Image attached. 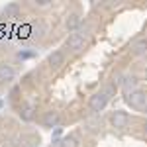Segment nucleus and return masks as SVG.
Wrapping results in <instances>:
<instances>
[{
    "instance_id": "obj_16",
    "label": "nucleus",
    "mask_w": 147,
    "mask_h": 147,
    "mask_svg": "<svg viewBox=\"0 0 147 147\" xmlns=\"http://www.w3.org/2000/svg\"><path fill=\"white\" fill-rule=\"evenodd\" d=\"M143 112H145V114H147V104H145V108H143Z\"/></svg>"
},
{
    "instance_id": "obj_2",
    "label": "nucleus",
    "mask_w": 147,
    "mask_h": 147,
    "mask_svg": "<svg viewBox=\"0 0 147 147\" xmlns=\"http://www.w3.org/2000/svg\"><path fill=\"white\" fill-rule=\"evenodd\" d=\"M108 100H110V98H108V96H106V94H104V92H96V94H94V96H92L90 100H88V110H90V114H98V112H102V110H104V106H106V104H108Z\"/></svg>"
},
{
    "instance_id": "obj_17",
    "label": "nucleus",
    "mask_w": 147,
    "mask_h": 147,
    "mask_svg": "<svg viewBox=\"0 0 147 147\" xmlns=\"http://www.w3.org/2000/svg\"><path fill=\"white\" fill-rule=\"evenodd\" d=\"M145 134H147V124H145Z\"/></svg>"
},
{
    "instance_id": "obj_5",
    "label": "nucleus",
    "mask_w": 147,
    "mask_h": 147,
    "mask_svg": "<svg viewBox=\"0 0 147 147\" xmlns=\"http://www.w3.org/2000/svg\"><path fill=\"white\" fill-rule=\"evenodd\" d=\"M65 59H67L65 51H63V49H55V51L49 55V65H51V69H61L65 65Z\"/></svg>"
},
{
    "instance_id": "obj_10",
    "label": "nucleus",
    "mask_w": 147,
    "mask_h": 147,
    "mask_svg": "<svg viewBox=\"0 0 147 147\" xmlns=\"http://www.w3.org/2000/svg\"><path fill=\"white\" fill-rule=\"evenodd\" d=\"M67 28L69 30H73V32H77V30H79L80 28V16L79 14H71V16H69L67 18Z\"/></svg>"
},
{
    "instance_id": "obj_13",
    "label": "nucleus",
    "mask_w": 147,
    "mask_h": 147,
    "mask_svg": "<svg viewBox=\"0 0 147 147\" xmlns=\"http://www.w3.org/2000/svg\"><path fill=\"white\" fill-rule=\"evenodd\" d=\"M4 14H6V18H14V16L18 14V6H16V4H10V6L4 10Z\"/></svg>"
},
{
    "instance_id": "obj_11",
    "label": "nucleus",
    "mask_w": 147,
    "mask_h": 147,
    "mask_svg": "<svg viewBox=\"0 0 147 147\" xmlns=\"http://www.w3.org/2000/svg\"><path fill=\"white\" fill-rule=\"evenodd\" d=\"M59 147H79V141L73 136H69V137H63V139L59 141Z\"/></svg>"
},
{
    "instance_id": "obj_4",
    "label": "nucleus",
    "mask_w": 147,
    "mask_h": 147,
    "mask_svg": "<svg viewBox=\"0 0 147 147\" xmlns=\"http://www.w3.org/2000/svg\"><path fill=\"white\" fill-rule=\"evenodd\" d=\"M110 124H112L114 127H118V129H124L125 125L129 124V116H127V112L116 110V112L110 116Z\"/></svg>"
},
{
    "instance_id": "obj_9",
    "label": "nucleus",
    "mask_w": 147,
    "mask_h": 147,
    "mask_svg": "<svg viewBox=\"0 0 147 147\" xmlns=\"http://www.w3.org/2000/svg\"><path fill=\"white\" fill-rule=\"evenodd\" d=\"M59 122H61V116L57 112H47L45 116H43V124H45L47 127H55V125H59Z\"/></svg>"
},
{
    "instance_id": "obj_15",
    "label": "nucleus",
    "mask_w": 147,
    "mask_h": 147,
    "mask_svg": "<svg viewBox=\"0 0 147 147\" xmlns=\"http://www.w3.org/2000/svg\"><path fill=\"white\" fill-rule=\"evenodd\" d=\"M32 30H34V35H43V30H45V28H43V24H37Z\"/></svg>"
},
{
    "instance_id": "obj_8",
    "label": "nucleus",
    "mask_w": 147,
    "mask_h": 147,
    "mask_svg": "<svg viewBox=\"0 0 147 147\" xmlns=\"http://www.w3.org/2000/svg\"><path fill=\"white\" fill-rule=\"evenodd\" d=\"M131 53L134 55H143V53H147V37L137 39L136 43L131 45Z\"/></svg>"
},
{
    "instance_id": "obj_7",
    "label": "nucleus",
    "mask_w": 147,
    "mask_h": 147,
    "mask_svg": "<svg viewBox=\"0 0 147 147\" xmlns=\"http://www.w3.org/2000/svg\"><path fill=\"white\" fill-rule=\"evenodd\" d=\"M120 86H122L124 94H129V92L137 90V80H136V77H122Z\"/></svg>"
},
{
    "instance_id": "obj_14",
    "label": "nucleus",
    "mask_w": 147,
    "mask_h": 147,
    "mask_svg": "<svg viewBox=\"0 0 147 147\" xmlns=\"http://www.w3.org/2000/svg\"><path fill=\"white\" fill-rule=\"evenodd\" d=\"M20 116H22V120H26V122H30V120L34 118V108H32V106H30V108H26V110H24V112L20 114Z\"/></svg>"
},
{
    "instance_id": "obj_6",
    "label": "nucleus",
    "mask_w": 147,
    "mask_h": 147,
    "mask_svg": "<svg viewBox=\"0 0 147 147\" xmlns=\"http://www.w3.org/2000/svg\"><path fill=\"white\" fill-rule=\"evenodd\" d=\"M16 77V69L8 65V63H2L0 65V82H8Z\"/></svg>"
},
{
    "instance_id": "obj_3",
    "label": "nucleus",
    "mask_w": 147,
    "mask_h": 147,
    "mask_svg": "<svg viewBox=\"0 0 147 147\" xmlns=\"http://www.w3.org/2000/svg\"><path fill=\"white\" fill-rule=\"evenodd\" d=\"M84 43H86V37L80 35L79 32H73L67 39V49L73 51V53H80V51L84 49Z\"/></svg>"
},
{
    "instance_id": "obj_12",
    "label": "nucleus",
    "mask_w": 147,
    "mask_h": 147,
    "mask_svg": "<svg viewBox=\"0 0 147 147\" xmlns=\"http://www.w3.org/2000/svg\"><path fill=\"white\" fill-rule=\"evenodd\" d=\"M102 92H104V94H106L108 98H112L114 94H116V82H108V84H106V86L102 88Z\"/></svg>"
},
{
    "instance_id": "obj_1",
    "label": "nucleus",
    "mask_w": 147,
    "mask_h": 147,
    "mask_svg": "<svg viewBox=\"0 0 147 147\" xmlns=\"http://www.w3.org/2000/svg\"><path fill=\"white\" fill-rule=\"evenodd\" d=\"M125 100H127V104L131 106V108H136V110H143L147 104V94L143 90H134L129 92V94H125Z\"/></svg>"
}]
</instances>
